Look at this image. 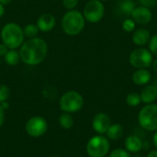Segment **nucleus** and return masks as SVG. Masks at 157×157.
<instances>
[{
	"label": "nucleus",
	"instance_id": "f257e3e1",
	"mask_svg": "<svg viewBox=\"0 0 157 157\" xmlns=\"http://www.w3.org/2000/svg\"><path fill=\"white\" fill-rule=\"evenodd\" d=\"M20 60L27 65L35 66L40 64L48 54V44L40 37L28 39L19 47Z\"/></svg>",
	"mask_w": 157,
	"mask_h": 157
},
{
	"label": "nucleus",
	"instance_id": "f03ea898",
	"mask_svg": "<svg viewBox=\"0 0 157 157\" xmlns=\"http://www.w3.org/2000/svg\"><path fill=\"white\" fill-rule=\"evenodd\" d=\"M2 42L8 49H18L25 41L23 29L15 22L5 24L0 32Z\"/></svg>",
	"mask_w": 157,
	"mask_h": 157
},
{
	"label": "nucleus",
	"instance_id": "7ed1b4c3",
	"mask_svg": "<svg viewBox=\"0 0 157 157\" xmlns=\"http://www.w3.org/2000/svg\"><path fill=\"white\" fill-rule=\"evenodd\" d=\"M86 19L78 10H68L62 17L61 26L63 31L69 36H75L80 34L85 29Z\"/></svg>",
	"mask_w": 157,
	"mask_h": 157
},
{
	"label": "nucleus",
	"instance_id": "20e7f679",
	"mask_svg": "<svg viewBox=\"0 0 157 157\" xmlns=\"http://www.w3.org/2000/svg\"><path fill=\"white\" fill-rule=\"evenodd\" d=\"M140 126L148 132L157 131V105L146 104L138 114Z\"/></svg>",
	"mask_w": 157,
	"mask_h": 157
},
{
	"label": "nucleus",
	"instance_id": "39448f33",
	"mask_svg": "<svg viewBox=\"0 0 157 157\" xmlns=\"http://www.w3.org/2000/svg\"><path fill=\"white\" fill-rule=\"evenodd\" d=\"M84 106L82 95L76 91H68L60 98V108L63 112L74 113L79 111Z\"/></svg>",
	"mask_w": 157,
	"mask_h": 157
},
{
	"label": "nucleus",
	"instance_id": "423d86ee",
	"mask_svg": "<svg viewBox=\"0 0 157 157\" xmlns=\"http://www.w3.org/2000/svg\"><path fill=\"white\" fill-rule=\"evenodd\" d=\"M109 139L102 135L92 137L86 145V152L90 157H105L109 152Z\"/></svg>",
	"mask_w": 157,
	"mask_h": 157
},
{
	"label": "nucleus",
	"instance_id": "0eeeda50",
	"mask_svg": "<svg viewBox=\"0 0 157 157\" xmlns=\"http://www.w3.org/2000/svg\"><path fill=\"white\" fill-rule=\"evenodd\" d=\"M153 61L152 52L142 47L133 50L129 56V62L135 69H148L152 66Z\"/></svg>",
	"mask_w": 157,
	"mask_h": 157
},
{
	"label": "nucleus",
	"instance_id": "6e6552de",
	"mask_svg": "<svg viewBox=\"0 0 157 157\" xmlns=\"http://www.w3.org/2000/svg\"><path fill=\"white\" fill-rule=\"evenodd\" d=\"M104 14H105V6L103 2L99 0L88 1L83 9V16L86 21L94 24L99 22L103 18Z\"/></svg>",
	"mask_w": 157,
	"mask_h": 157
},
{
	"label": "nucleus",
	"instance_id": "1a4fd4ad",
	"mask_svg": "<svg viewBox=\"0 0 157 157\" xmlns=\"http://www.w3.org/2000/svg\"><path fill=\"white\" fill-rule=\"evenodd\" d=\"M47 128V122L41 117H33L29 119L26 124L27 133L34 138L43 135L46 132Z\"/></svg>",
	"mask_w": 157,
	"mask_h": 157
},
{
	"label": "nucleus",
	"instance_id": "9d476101",
	"mask_svg": "<svg viewBox=\"0 0 157 157\" xmlns=\"http://www.w3.org/2000/svg\"><path fill=\"white\" fill-rule=\"evenodd\" d=\"M111 125V121L110 118L103 112L98 113L92 121V127L96 132L98 134H104L107 132L109 128Z\"/></svg>",
	"mask_w": 157,
	"mask_h": 157
},
{
	"label": "nucleus",
	"instance_id": "9b49d317",
	"mask_svg": "<svg viewBox=\"0 0 157 157\" xmlns=\"http://www.w3.org/2000/svg\"><path fill=\"white\" fill-rule=\"evenodd\" d=\"M132 18L138 24H148L153 18V13L149 7L140 6L134 8L132 13Z\"/></svg>",
	"mask_w": 157,
	"mask_h": 157
},
{
	"label": "nucleus",
	"instance_id": "f8f14e48",
	"mask_svg": "<svg viewBox=\"0 0 157 157\" xmlns=\"http://www.w3.org/2000/svg\"><path fill=\"white\" fill-rule=\"evenodd\" d=\"M36 25L40 32L47 33L54 29L56 25V18L51 13H44L38 17Z\"/></svg>",
	"mask_w": 157,
	"mask_h": 157
},
{
	"label": "nucleus",
	"instance_id": "ddd939ff",
	"mask_svg": "<svg viewBox=\"0 0 157 157\" xmlns=\"http://www.w3.org/2000/svg\"><path fill=\"white\" fill-rule=\"evenodd\" d=\"M151 39V33L146 29H135L132 33V41L137 46H144L148 44Z\"/></svg>",
	"mask_w": 157,
	"mask_h": 157
},
{
	"label": "nucleus",
	"instance_id": "4468645a",
	"mask_svg": "<svg viewBox=\"0 0 157 157\" xmlns=\"http://www.w3.org/2000/svg\"><path fill=\"white\" fill-rule=\"evenodd\" d=\"M132 78L135 85L145 86L151 81L152 75L148 69H136V71L132 74Z\"/></svg>",
	"mask_w": 157,
	"mask_h": 157
},
{
	"label": "nucleus",
	"instance_id": "2eb2a0df",
	"mask_svg": "<svg viewBox=\"0 0 157 157\" xmlns=\"http://www.w3.org/2000/svg\"><path fill=\"white\" fill-rule=\"evenodd\" d=\"M143 141L136 135H131L125 140V148L129 153H138L143 149Z\"/></svg>",
	"mask_w": 157,
	"mask_h": 157
},
{
	"label": "nucleus",
	"instance_id": "dca6fc26",
	"mask_svg": "<svg viewBox=\"0 0 157 157\" xmlns=\"http://www.w3.org/2000/svg\"><path fill=\"white\" fill-rule=\"evenodd\" d=\"M140 97L142 102L151 104L157 99V88L154 85H148L142 90Z\"/></svg>",
	"mask_w": 157,
	"mask_h": 157
},
{
	"label": "nucleus",
	"instance_id": "f3484780",
	"mask_svg": "<svg viewBox=\"0 0 157 157\" xmlns=\"http://www.w3.org/2000/svg\"><path fill=\"white\" fill-rule=\"evenodd\" d=\"M135 3L132 0H120L117 5V11L119 15L129 17L135 8Z\"/></svg>",
	"mask_w": 157,
	"mask_h": 157
},
{
	"label": "nucleus",
	"instance_id": "a211bd4d",
	"mask_svg": "<svg viewBox=\"0 0 157 157\" xmlns=\"http://www.w3.org/2000/svg\"><path fill=\"white\" fill-rule=\"evenodd\" d=\"M4 61L9 66L17 65L21 61L19 52L17 50H14V49H9L7 51V52L6 53V55L4 56Z\"/></svg>",
	"mask_w": 157,
	"mask_h": 157
},
{
	"label": "nucleus",
	"instance_id": "6ab92c4d",
	"mask_svg": "<svg viewBox=\"0 0 157 157\" xmlns=\"http://www.w3.org/2000/svg\"><path fill=\"white\" fill-rule=\"evenodd\" d=\"M107 138L109 140H119L123 135V127L121 124H111L107 131Z\"/></svg>",
	"mask_w": 157,
	"mask_h": 157
},
{
	"label": "nucleus",
	"instance_id": "aec40b11",
	"mask_svg": "<svg viewBox=\"0 0 157 157\" xmlns=\"http://www.w3.org/2000/svg\"><path fill=\"white\" fill-rule=\"evenodd\" d=\"M39 32H40V30L36 24H32V23L27 24L23 28V33H24L25 38H27V39H32V38L37 37Z\"/></svg>",
	"mask_w": 157,
	"mask_h": 157
},
{
	"label": "nucleus",
	"instance_id": "412c9836",
	"mask_svg": "<svg viewBox=\"0 0 157 157\" xmlns=\"http://www.w3.org/2000/svg\"><path fill=\"white\" fill-rule=\"evenodd\" d=\"M59 122L61 124V126L63 128V129H71L74 125V119L73 117L71 116L70 113H67V112H64L63 113L60 118H59Z\"/></svg>",
	"mask_w": 157,
	"mask_h": 157
},
{
	"label": "nucleus",
	"instance_id": "4be33fe9",
	"mask_svg": "<svg viewBox=\"0 0 157 157\" xmlns=\"http://www.w3.org/2000/svg\"><path fill=\"white\" fill-rule=\"evenodd\" d=\"M142 102L141 97L137 93H130L126 97V103L131 107H136L139 106Z\"/></svg>",
	"mask_w": 157,
	"mask_h": 157
},
{
	"label": "nucleus",
	"instance_id": "5701e85b",
	"mask_svg": "<svg viewBox=\"0 0 157 157\" xmlns=\"http://www.w3.org/2000/svg\"><path fill=\"white\" fill-rule=\"evenodd\" d=\"M135 27H136V22L132 18H126L122 23V29L128 33L133 32L135 30Z\"/></svg>",
	"mask_w": 157,
	"mask_h": 157
},
{
	"label": "nucleus",
	"instance_id": "b1692460",
	"mask_svg": "<svg viewBox=\"0 0 157 157\" xmlns=\"http://www.w3.org/2000/svg\"><path fill=\"white\" fill-rule=\"evenodd\" d=\"M109 157H132L131 153H129L126 149L117 148L110 152Z\"/></svg>",
	"mask_w": 157,
	"mask_h": 157
},
{
	"label": "nucleus",
	"instance_id": "393cba45",
	"mask_svg": "<svg viewBox=\"0 0 157 157\" xmlns=\"http://www.w3.org/2000/svg\"><path fill=\"white\" fill-rule=\"evenodd\" d=\"M148 50L152 52L153 55H157V34L151 37L148 42Z\"/></svg>",
	"mask_w": 157,
	"mask_h": 157
},
{
	"label": "nucleus",
	"instance_id": "a878e982",
	"mask_svg": "<svg viewBox=\"0 0 157 157\" xmlns=\"http://www.w3.org/2000/svg\"><path fill=\"white\" fill-rule=\"evenodd\" d=\"M9 97V89L6 85H0V103L6 101Z\"/></svg>",
	"mask_w": 157,
	"mask_h": 157
},
{
	"label": "nucleus",
	"instance_id": "bb28decb",
	"mask_svg": "<svg viewBox=\"0 0 157 157\" xmlns=\"http://www.w3.org/2000/svg\"><path fill=\"white\" fill-rule=\"evenodd\" d=\"M79 0H62L63 6L67 10H73L78 5Z\"/></svg>",
	"mask_w": 157,
	"mask_h": 157
},
{
	"label": "nucleus",
	"instance_id": "cd10ccee",
	"mask_svg": "<svg viewBox=\"0 0 157 157\" xmlns=\"http://www.w3.org/2000/svg\"><path fill=\"white\" fill-rule=\"evenodd\" d=\"M139 3L146 7H155L157 6V0H139Z\"/></svg>",
	"mask_w": 157,
	"mask_h": 157
},
{
	"label": "nucleus",
	"instance_id": "c85d7f7f",
	"mask_svg": "<svg viewBox=\"0 0 157 157\" xmlns=\"http://www.w3.org/2000/svg\"><path fill=\"white\" fill-rule=\"evenodd\" d=\"M9 49L2 42V43H0V57H4L5 55H6V53L7 52V51H8Z\"/></svg>",
	"mask_w": 157,
	"mask_h": 157
},
{
	"label": "nucleus",
	"instance_id": "c756f323",
	"mask_svg": "<svg viewBox=\"0 0 157 157\" xmlns=\"http://www.w3.org/2000/svg\"><path fill=\"white\" fill-rule=\"evenodd\" d=\"M4 109L1 108V106H0V127L2 126V124H3V122H4V118H5V114H4Z\"/></svg>",
	"mask_w": 157,
	"mask_h": 157
},
{
	"label": "nucleus",
	"instance_id": "7c9ffc66",
	"mask_svg": "<svg viewBox=\"0 0 157 157\" xmlns=\"http://www.w3.org/2000/svg\"><path fill=\"white\" fill-rule=\"evenodd\" d=\"M5 12H6L5 6H4V5H2V4L0 3V18L5 15Z\"/></svg>",
	"mask_w": 157,
	"mask_h": 157
},
{
	"label": "nucleus",
	"instance_id": "2f4dec72",
	"mask_svg": "<svg viewBox=\"0 0 157 157\" xmlns=\"http://www.w3.org/2000/svg\"><path fill=\"white\" fill-rule=\"evenodd\" d=\"M146 157H157V149L156 150H153V151L149 152Z\"/></svg>",
	"mask_w": 157,
	"mask_h": 157
},
{
	"label": "nucleus",
	"instance_id": "473e14b6",
	"mask_svg": "<svg viewBox=\"0 0 157 157\" xmlns=\"http://www.w3.org/2000/svg\"><path fill=\"white\" fill-rule=\"evenodd\" d=\"M0 106H1V108L4 109V110H6V109H8V103H7V101H4V102H2V103H0Z\"/></svg>",
	"mask_w": 157,
	"mask_h": 157
},
{
	"label": "nucleus",
	"instance_id": "72a5a7b5",
	"mask_svg": "<svg viewBox=\"0 0 157 157\" xmlns=\"http://www.w3.org/2000/svg\"><path fill=\"white\" fill-rule=\"evenodd\" d=\"M152 66H153L154 71H155V72L157 74V59H155V60H154V61H153Z\"/></svg>",
	"mask_w": 157,
	"mask_h": 157
},
{
	"label": "nucleus",
	"instance_id": "f704fd0d",
	"mask_svg": "<svg viewBox=\"0 0 157 157\" xmlns=\"http://www.w3.org/2000/svg\"><path fill=\"white\" fill-rule=\"evenodd\" d=\"M153 143H154V145L155 146V148L157 149V131L155 133L154 137H153Z\"/></svg>",
	"mask_w": 157,
	"mask_h": 157
},
{
	"label": "nucleus",
	"instance_id": "c9c22d12",
	"mask_svg": "<svg viewBox=\"0 0 157 157\" xmlns=\"http://www.w3.org/2000/svg\"><path fill=\"white\" fill-rule=\"evenodd\" d=\"M11 2H12V0H0V3H1L2 5H4V6L8 5V4H10Z\"/></svg>",
	"mask_w": 157,
	"mask_h": 157
},
{
	"label": "nucleus",
	"instance_id": "e433bc0d",
	"mask_svg": "<svg viewBox=\"0 0 157 157\" xmlns=\"http://www.w3.org/2000/svg\"><path fill=\"white\" fill-rule=\"evenodd\" d=\"M155 87L157 88V78H155V82H154V84H153Z\"/></svg>",
	"mask_w": 157,
	"mask_h": 157
},
{
	"label": "nucleus",
	"instance_id": "4c0bfd02",
	"mask_svg": "<svg viewBox=\"0 0 157 157\" xmlns=\"http://www.w3.org/2000/svg\"><path fill=\"white\" fill-rule=\"evenodd\" d=\"M99 1H101V2H106V1H109V0H99Z\"/></svg>",
	"mask_w": 157,
	"mask_h": 157
}]
</instances>
